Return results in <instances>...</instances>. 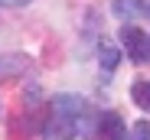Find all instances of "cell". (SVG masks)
Instances as JSON below:
<instances>
[{
    "label": "cell",
    "instance_id": "1",
    "mask_svg": "<svg viewBox=\"0 0 150 140\" xmlns=\"http://www.w3.org/2000/svg\"><path fill=\"white\" fill-rule=\"evenodd\" d=\"M85 101L79 95H56L46 108L42 117V140H72L79 134V121H82Z\"/></svg>",
    "mask_w": 150,
    "mask_h": 140
},
{
    "label": "cell",
    "instance_id": "2",
    "mask_svg": "<svg viewBox=\"0 0 150 140\" xmlns=\"http://www.w3.org/2000/svg\"><path fill=\"white\" fill-rule=\"evenodd\" d=\"M117 42H121L124 56H127L134 65H144V62H150V33L137 30L134 23H124V26H121V33H117Z\"/></svg>",
    "mask_w": 150,
    "mask_h": 140
},
{
    "label": "cell",
    "instance_id": "3",
    "mask_svg": "<svg viewBox=\"0 0 150 140\" xmlns=\"http://www.w3.org/2000/svg\"><path fill=\"white\" fill-rule=\"evenodd\" d=\"M98 137L101 140H131L127 130H124L121 114H114V111H105L101 117H98Z\"/></svg>",
    "mask_w": 150,
    "mask_h": 140
},
{
    "label": "cell",
    "instance_id": "4",
    "mask_svg": "<svg viewBox=\"0 0 150 140\" xmlns=\"http://www.w3.org/2000/svg\"><path fill=\"white\" fill-rule=\"evenodd\" d=\"M111 13H114L117 20H124V23H134V20L147 16L150 7L144 4V0H114V4H111Z\"/></svg>",
    "mask_w": 150,
    "mask_h": 140
},
{
    "label": "cell",
    "instance_id": "5",
    "mask_svg": "<svg viewBox=\"0 0 150 140\" xmlns=\"http://www.w3.org/2000/svg\"><path fill=\"white\" fill-rule=\"evenodd\" d=\"M131 98H134V104H137L144 114H150V78L134 82V88H131Z\"/></svg>",
    "mask_w": 150,
    "mask_h": 140
},
{
    "label": "cell",
    "instance_id": "6",
    "mask_svg": "<svg viewBox=\"0 0 150 140\" xmlns=\"http://www.w3.org/2000/svg\"><path fill=\"white\" fill-rule=\"evenodd\" d=\"M131 140H150V124L147 121H137L131 127Z\"/></svg>",
    "mask_w": 150,
    "mask_h": 140
},
{
    "label": "cell",
    "instance_id": "7",
    "mask_svg": "<svg viewBox=\"0 0 150 140\" xmlns=\"http://www.w3.org/2000/svg\"><path fill=\"white\" fill-rule=\"evenodd\" d=\"M101 65L108 68V72H114V65H117V52H114V49H101Z\"/></svg>",
    "mask_w": 150,
    "mask_h": 140
},
{
    "label": "cell",
    "instance_id": "8",
    "mask_svg": "<svg viewBox=\"0 0 150 140\" xmlns=\"http://www.w3.org/2000/svg\"><path fill=\"white\" fill-rule=\"evenodd\" d=\"M23 4H30V0H0V7H23Z\"/></svg>",
    "mask_w": 150,
    "mask_h": 140
}]
</instances>
